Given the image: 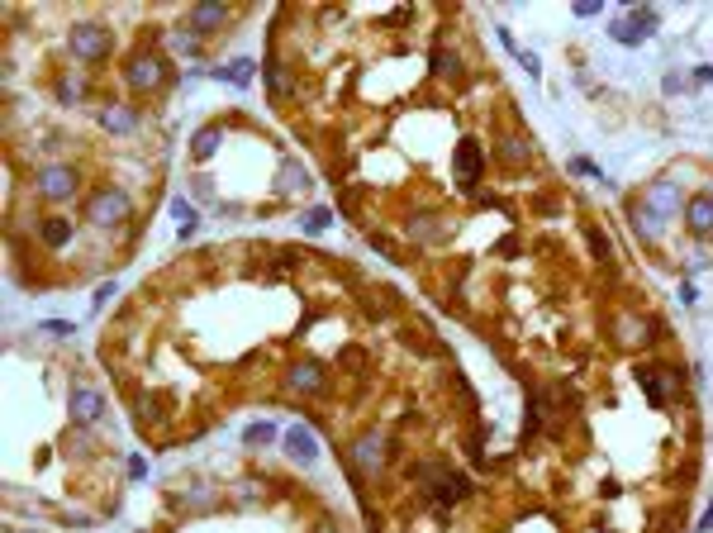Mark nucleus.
<instances>
[{"label": "nucleus", "instance_id": "f257e3e1", "mask_svg": "<svg viewBox=\"0 0 713 533\" xmlns=\"http://www.w3.org/2000/svg\"><path fill=\"white\" fill-rule=\"evenodd\" d=\"M419 486L429 490V500L443 505V510H452V505H461L466 496H471V481H466L461 472H452L447 462H437V457L419 462Z\"/></svg>", "mask_w": 713, "mask_h": 533}, {"label": "nucleus", "instance_id": "f03ea898", "mask_svg": "<svg viewBox=\"0 0 713 533\" xmlns=\"http://www.w3.org/2000/svg\"><path fill=\"white\" fill-rule=\"evenodd\" d=\"M167 58H162V52L157 48H139V52H133V58L124 62V86L129 91H162V86H167Z\"/></svg>", "mask_w": 713, "mask_h": 533}, {"label": "nucleus", "instance_id": "7ed1b4c3", "mask_svg": "<svg viewBox=\"0 0 713 533\" xmlns=\"http://www.w3.org/2000/svg\"><path fill=\"white\" fill-rule=\"evenodd\" d=\"M129 210H133V200H129L119 186H100V190H91V196H86V220H91L95 229H115V224H124V220H129Z\"/></svg>", "mask_w": 713, "mask_h": 533}, {"label": "nucleus", "instance_id": "20e7f679", "mask_svg": "<svg viewBox=\"0 0 713 533\" xmlns=\"http://www.w3.org/2000/svg\"><path fill=\"white\" fill-rule=\"evenodd\" d=\"M67 48H72L76 62H105L109 58V29L95 20H81L67 29Z\"/></svg>", "mask_w": 713, "mask_h": 533}, {"label": "nucleus", "instance_id": "39448f33", "mask_svg": "<svg viewBox=\"0 0 713 533\" xmlns=\"http://www.w3.org/2000/svg\"><path fill=\"white\" fill-rule=\"evenodd\" d=\"M34 190H38V200L62 205V200H72V196H76V172L67 167V162H48V167H38Z\"/></svg>", "mask_w": 713, "mask_h": 533}, {"label": "nucleus", "instance_id": "423d86ee", "mask_svg": "<svg viewBox=\"0 0 713 533\" xmlns=\"http://www.w3.org/2000/svg\"><path fill=\"white\" fill-rule=\"evenodd\" d=\"M656 24H661V15H656V10H628L623 20L609 24V34H613V44L637 48V44H647V38L656 34Z\"/></svg>", "mask_w": 713, "mask_h": 533}, {"label": "nucleus", "instance_id": "0eeeda50", "mask_svg": "<svg viewBox=\"0 0 713 533\" xmlns=\"http://www.w3.org/2000/svg\"><path fill=\"white\" fill-rule=\"evenodd\" d=\"M481 172H485V148H481V139H471V133H466V139L457 143V153H452V176H457L461 190H476Z\"/></svg>", "mask_w": 713, "mask_h": 533}, {"label": "nucleus", "instance_id": "6e6552de", "mask_svg": "<svg viewBox=\"0 0 713 533\" xmlns=\"http://www.w3.org/2000/svg\"><path fill=\"white\" fill-rule=\"evenodd\" d=\"M285 391H295V395H324L328 391V367L324 362H309V358H300L285 367Z\"/></svg>", "mask_w": 713, "mask_h": 533}, {"label": "nucleus", "instance_id": "1a4fd4ad", "mask_svg": "<svg viewBox=\"0 0 713 533\" xmlns=\"http://www.w3.org/2000/svg\"><path fill=\"white\" fill-rule=\"evenodd\" d=\"M381 467H386V433H381V429H366L362 439L352 443V472L381 476Z\"/></svg>", "mask_w": 713, "mask_h": 533}, {"label": "nucleus", "instance_id": "9d476101", "mask_svg": "<svg viewBox=\"0 0 713 533\" xmlns=\"http://www.w3.org/2000/svg\"><path fill=\"white\" fill-rule=\"evenodd\" d=\"M67 409H72V424L91 429V424L105 419V395L95 391V386H76L72 395H67Z\"/></svg>", "mask_w": 713, "mask_h": 533}, {"label": "nucleus", "instance_id": "9b49d317", "mask_svg": "<svg viewBox=\"0 0 713 533\" xmlns=\"http://www.w3.org/2000/svg\"><path fill=\"white\" fill-rule=\"evenodd\" d=\"M670 381H680V372H670V367H656V362H642L637 367V386L647 391V400L656 405V409H666L670 405Z\"/></svg>", "mask_w": 713, "mask_h": 533}, {"label": "nucleus", "instance_id": "f8f14e48", "mask_svg": "<svg viewBox=\"0 0 713 533\" xmlns=\"http://www.w3.org/2000/svg\"><path fill=\"white\" fill-rule=\"evenodd\" d=\"M642 205H647L656 220L666 224V220H676V210H680L685 200H680V186H676V182H652L647 190H642Z\"/></svg>", "mask_w": 713, "mask_h": 533}, {"label": "nucleus", "instance_id": "ddd939ff", "mask_svg": "<svg viewBox=\"0 0 713 533\" xmlns=\"http://www.w3.org/2000/svg\"><path fill=\"white\" fill-rule=\"evenodd\" d=\"M281 443H285V453H291V462H300V467H314V462H319V439H314L305 424H291Z\"/></svg>", "mask_w": 713, "mask_h": 533}, {"label": "nucleus", "instance_id": "4468645a", "mask_svg": "<svg viewBox=\"0 0 713 533\" xmlns=\"http://www.w3.org/2000/svg\"><path fill=\"white\" fill-rule=\"evenodd\" d=\"M685 220H690L694 238H713V190H699L685 200Z\"/></svg>", "mask_w": 713, "mask_h": 533}, {"label": "nucleus", "instance_id": "2eb2a0df", "mask_svg": "<svg viewBox=\"0 0 713 533\" xmlns=\"http://www.w3.org/2000/svg\"><path fill=\"white\" fill-rule=\"evenodd\" d=\"M224 24H228V5H219V0H200L190 10V34H219Z\"/></svg>", "mask_w": 713, "mask_h": 533}, {"label": "nucleus", "instance_id": "dca6fc26", "mask_svg": "<svg viewBox=\"0 0 713 533\" xmlns=\"http://www.w3.org/2000/svg\"><path fill=\"white\" fill-rule=\"evenodd\" d=\"M100 129L124 139V133L139 129V110H129V105H105V110H100Z\"/></svg>", "mask_w": 713, "mask_h": 533}, {"label": "nucleus", "instance_id": "f3484780", "mask_svg": "<svg viewBox=\"0 0 713 533\" xmlns=\"http://www.w3.org/2000/svg\"><path fill=\"white\" fill-rule=\"evenodd\" d=\"M495 157L504 162V167H518V162H528V157H533V143H528V139H518V133H504V139L495 143Z\"/></svg>", "mask_w": 713, "mask_h": 533}, {"label": "nucleus", "instance_id": "a211bd4d", "mask_svg": "<svg viewBox=\"0 0 713 533\" xmlns=\"http://www.w3.org/2000/svg\"><path fill=\"white\" fill-rule=\"evenodd\" d=\"M628 224H633V229H637V234L647 238V243H656V238H661V220H656V214H652L642 200H633V205H628Z\"/></svg>", "mask_w": 713, "mask_h": 533}, {"label": "nucleus", "instance_id": "6ab92c4d", "mask_svg": "<svg viewBox=\"0 0 713 533\" xmlns=\"http://www.w3.org/2000/svg\"><path fill=\"white\" fill-rule=\"evenodd\" d=\"M38 243H44V248H67V243H72V220H62V214L44 220L38 224Z\"/></svg>", "mask_w": 713, "mask_h": 533}, {"label": "nucleus", "instance_id": "aec40b11", "mask_svg": "<svg viewBox=\"0 0 713 533\" xmlns=\"http://www.w3.org/2000/svg\"><path fill=\"white\" fill-rule=\"evenodd\" d=\"M219 143H224V125H204L196 139H190V153H196V162H210L219 153Z\"/></svg>", "mask_w": 713, "mask_h": 533}, {"label": "nucleus", "instance_id": "412c9836", "mask_svg": "<svg viewBox=\"0 0 713 533\" xmlns=\"http://www.w3.org/2000/svg\"><path fill=\"white\" fill-rule=\"evenodd\" d=\"M443 229H447L443 214H414V220H409V238L433 243V238H443Z\"/></svg>", "mask_w": 713, "mask_h": 533}, {"label": "nucleus", "instance_id": "4be33fe9", "mask_svg": "<svg viewBox=\"0 0 713 533\" xmlns=\"http://www.w3.org/2000/svg\"><path fill=\"white\" fill-rule=\"evenodd\" d=\"M133 415H139V424H162L167 409H162V400L153 391H143V395H133Z\"/></svg>", "mask_w": 713, "mask_h": 533}, {"label": "nucleus", "instance_id": "5701e85b", "mask_svg": "<svg viewBox=\"0 0 713 533\" xmlns=\"http://www.w3.org/2000/svg\"><path fill=\"white\" fill-rule=\"evenodd\" d=\"M429 67H433V77H452V81L461 77V58H457L452 48H433V52H429Z\"/></svg>", "mask_w": 713, "mask_h": 533}, {"label": "nucleus", "instance_id": "b1692460", "mask_svg": "<svg viewBox=\"0 0 713 533\" xmlns=\"http://www.w3.org/2000/svg\"><path fill=\"white\" fill-rule=\"evenodd\" d=\"M58 101L62 105H81V101H86V77H58Z\"/></svg>", "mask_w": 713, "mask_h": 533}, {"label": "nucleus", "instance_id": "393cba45", "mask_svg": "<svg viewBox=\"0 0 713 533\" xmlns=\"http://www.w3.org/2000/svg\"><path fill=\"white\" fill-rule=\"evenodd\" d=\"M257 72V67L248 58H238V62H228V67H214V81H238V86H248V77Z\"/></svg>", "mask_w": 713, "mask_h": 533}, {"label": "nucleus", "instance_id": "a878e982", "mask_svg": "<svg viewBox=\"0 0 713 533\" xmlns=\"http://www.w3.org/2000/svg\"><path fill=\"white\" fill-rule=\"evenodd\" d=\"M328 224H333V210H328V205H314L305 220H300V229H305V234H319V229H328Z\"/></svg>", "mask_w": 713, "mask_h": 533}, {"label": "nucleus", "instance_id": "bb28decb", "mask_svg": "<svg viewBox=\"0 0 713 533\" xmlns=\"http://www.w3.org/2000/svg\"><path fill=\"white\" fill-rule=\"evenodd\" d=\"M267 81H271V91H276V95L291 91V72L281 67V58H267Z\"/></svg>", "mask_w": 713, "mask_h": 533}, {"label": "nucleus", "instance_id": "cd10ccee", "mask_svg": "<svg viewBox=\"0 0 713 533\" xmlns=\"http://www.w3.org/2000/svg\"><path fill=\"white\" fill-rule=\"evenodd\" d=\"M243 439H248V448H267L271 439H276V429H271L267 419H257V424H248V433H243Z\"/></svg>", "mask_w": 713, "mask_h": 533}, {"label": "nucleus", "instance_id": "c85d7f7f", "mask_svg": "<svg viewBox=\"0 0 713 533\" xmlns=\"http://www.w3.org/2000/svg\"><path fill=\"white\" fill-rule=\"evenodd\" d=\"M172 214L181 220V229H186V234L196 229V205H190V200H181V196H176V200H172Z\"/></svg>", "mask_w": 713, "mask_h": 533}, {"label": "nucleus", "instance_id": "c756f323", "mask_svg": "<svg viewBox=\"0 0 713 533\" xmlns=\"http://www.w3.org/2000/svg\"><path fill=\"white\" fill-rule=\"evenodd\" d=\"M585 234H589V248H595L599 257H609V234H605V229H599V224H589Z\"/></svg>", "mask_w": 713, "mask_h": 533}, {"label": "nucleus", "instance_id": "7c9ffc66", "mask_svg": "<svg viewBox=\"0 0 713 533\" xmlns=\"http://www.w3.org/2000/svg\"><path fill=\"white\" fill-rule=\"evenodd\" d=\"M599 10H605V5H599V0H575V15H581V20H595Z\"/></svg>", "mask_w": 713, "mask_h": 533}, {"label": "nucleus", "instance_id": "2f4dec72", "mask_svg": "<svg viewBox=\"0 0 713 533\" xmlns=\"http://www.w3.org/2000/svg\"><path fill=\"white\" fill-rule=\"evenodd\" d=\"M129 476H133V481H143V476H148V457H143V453L129 457Z\"/></svg>", "mask_w": 713, "mask_h": 533}, {"label": "nucleus", "instance_id": "473e14b6", "mask_svg": "<svg viewBox=\"0 0 713 533\" xmlns=\"http://www.w3.org/2000/svg\"><path fill=\"white\" fill-rule=\"evenodd\" d=\"M571 172H581V176H599V167H595L589 157H575V162H571Z\"/></svg>", "mask_w": 713, "mask_h": 533}, {"label": "nucleus", "instance_id": "72a5a7b5", "mask_svg": "<svg viewBox=\"0 0 713 533\" xmlns=\"http://www.w3.org/2000/svg\"><path fill=\"white\" fill-rule=\"evenodd\" d=\"M699 533H713V500H709V510L699 514Z\"/></svg>", "mask_w": 713, "mask_h": 533}, {"label": "nucleus", "instance_id": "f704fd0d", "mask_svg": "<svg viewBox=\"0 0 713 533\" xmlns=\"http://www.w3.org/2000/svg\"><path fill=\"white\" fill-rule=\"evenodd\" d=\"M694 81H699V86H713V67H699Z\"/></svg>", "mask_w": 713, "mask_h": 533}, {"label": "nucleus", "instance_id": "c9c22d12", "mask_svg": "<svg viewBox=\"0 0 713 533\" xmlns=\"http://www.w3.org/2000/svg\"><path fill=\"white\" fill-rule=\"evenodd\" d=\"M319 533H338V529H319Z\"/></svg>", "mask_w": 713, "mask_h": 533}]
</instances>
